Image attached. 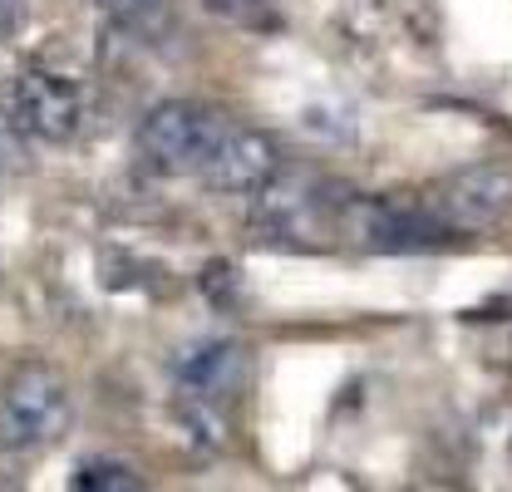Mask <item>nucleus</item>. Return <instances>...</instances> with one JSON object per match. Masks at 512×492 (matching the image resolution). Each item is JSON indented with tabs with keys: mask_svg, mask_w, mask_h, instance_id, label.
Listing matches in <instances>:
<instances>
[{
	"mask_svg": "<svg viewBox=\"0 0 512 492\" xmlns=\"http://www.w3.org/2000/svg\"><path fill=\"white\" fill-rule=\"evenodd\" d=\"M261 5H266V0H207L212 15H232V20H237V15H252Z\"/></svg>",
	"mask_w": 512,
	"mask_h": 492,
	"instance_id": "nucleus-11",
	"label": "nucleus"
},
{
	"mask_svg": "<svg viewBox=\"0 0 512 492\" xmlns=\"http://www.w3.org/2000/svg\"><path fill=\"white\" fill-rule=\"evenodd\" d=\"M69 488L79 492H138L143 488V473L124 463V458H84L69 478Z\"/></svg>",
	"mask_w": 512,
	"mask_h": 492,
	"instance_id": "nucleus-10",
	"label": "nucleus"
},
{
	"mask_svg": "<svg viewBox=\"0 0 512 492\" xmlns=\"http://www.w3.org/2000/svg\"><path fill=\"white\" fill-rule=\"evenodd\" d=\"M429 207L439 212L448 232H483L512 212V168L503 163L458 168L429 192Z\"/></svg>",
	"mask_w": 512,
	"mask_h": 492,
	"instance_id": "nucleus-4",
	"label": "nucleus"
},
{
	"mask_svg": "<svg viewBox=\"0 0 512 492\" xmlns=\"http://www.w3.org/2000/svg\"><path fill=\"white\" fill-rule=\"evenodd\" d=\"M360 237L375 251H429L448 237V227L429 202H370L360 212Z\"/></svg>",
	"mask_w": 512,
	"mask_h": 492,
	"instance_id": "nucleus-8",
	"label": "nucleus"
},
{
	"mask_svg": "<svg viewBox=\"0 0 512 492\" xmlns=\"http://www.w3.org/2000/svg\"><path fill=\"white\" fill-rule=\"evenodd\" d=\"M276 173H281V143L271 133H261V128H227L197 178L212 192L247 197V192H261Z\"/></svg>",
	"mask_w": 512,
	"mask_h": 492,
	"instance_id": "nucleus-6",
	"label": "nucleus"
},
{
	"mask_svg": "<svg viewBox=\"0 0 512 492\" xmlns=\"http://www.w3.org/2000/svg\"><path fill=\"white\" fill-rule=\"evenodd\" d=\"M69 384L55 365L25 360L10 369L5 389H0V443L10 453H35L50 448L69 429Z\"/></svg>",
	"mask_w": 512,
	"mask_h": 492,
	"instance_id": "nucleus-2",
	"label": "nucleus"
},
{
	"mask_svg": "<svg viewBox=\"0 0 512 492\" xmlns=\"http://www.w3.org/2000/svg\"><path fill=\"white\" fill-rule=\"evenodd\" d=\"M256 227L271 242H301L311 246L316 237H330L335 227V197H320V187H311L306 178H271L261 187L256 202Z\"/></svg>",
	"mask_w": 512,
	"mask_h": 492,
	"instance_id": "nucleus-5",
	"label": "nucleus"
},
{
	"mask_svg": "<svg viewBox=\"0 0 512 492\" xmlns=\"http://www.w3.org/2000/svg\"><path fill=\"white\" fill-rule=\"evenodd\" d=\"M173 374H178V389H183V394L227 409V404L247 389L252 355H247V345H237V340H202V345H188V350L173 360Z\"/></svg>",
	"mask_w": 512,
	"mask_h": 492,
	"instance_id": "nucleus-7",
	"label": "nucleus"
},
{
	"mask_svg": "<svg viewBox=\"0 0 512 492\" xmlns=\"http://www.w3.org/2000/svg\"><path fill=\"white\" fill-rule=\"evenodd\" d=\"M104 10L124 35H138V40L163 35L173 20V0H104Z\"/></svg>",
	"mask_w": 512,
	"mask_h": 492,
	"instance_id": "nucleus-9",
	"label": "nucleus"
},
{
	"mask_svg": "<svg viewBox=\"0 0 512 492\" xmlns=\"http://www.w3.org/2000/svg\"><path fill=\"white\" fill-rule=\"evenodd\" d=\"M0 114L5 128H15L30 143H69L84 119V89L64 74L30 69L0 94Z\"/></svg>",
	"mask_w": 512,
	"mask_h": 492,
	"instance_id": "nucleus-3",
	"label": "nucleus"
},
{
	"mask_svg": "<svg viewBox=\"0 0 512 492\" xmlns=\"http://www.w3.org/2000/svg\"><path fill=\"white\" fill-rule=\"evenodd\" d=\"M227 123L212 104L197 99H163L138 123V158L158 178H197L212 148L222 143Z\"/></svg>",
	"mask_w": 512,
	"mask_h": 492,
	"instance_id": "nucleus-1",
	"label": "nucleus"
}]
</instances>
